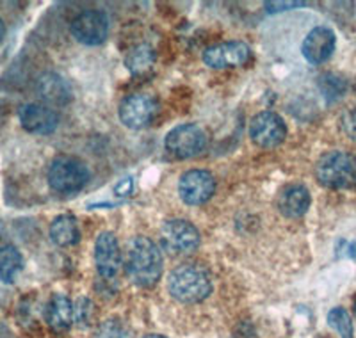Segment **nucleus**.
<instances>
[{"label": "nucleus", "mask_w": 356, "mask_h": 338, "mask_svg": "<svg viewBox=\"0 0 356 338\" xmlns=\"http://www.w3.org/2000/svg\"><path fill=\"white\" fill-rule=\"evenodd\" d=\"M125 271L130 282L150 289L157 285L162 274V253L159 246L145 235L129 241L125 250Z\"/></svg>", "instance_id": "1"}, {"label": "nucleus", "mask_w": 356, "mask_h": 338, "mask_svg": "<svg viewBox=\"0 0 356 338\" xmlns=\"http://www.w3.org/2000/svg\"><path fill=\"white\" fill-rule=\"evenodd\" d=\"M168 290L180 303H200L212 292L211 274L200 264H182L170 273Z\"/></svg>", "instance_id": "2"}, {"label": "nucleus", "mask_w": 356, "mask_h": 338, "mask_svg": "<svg viewBox=\"0 0 356 338\" xmlns=\"http://www.w3.org/2000/svg\"><path fill=\"white\" fill-rule=\"evenodd\" d=\"M316 177L328 189L356 187V157L348 152H328L317 161Z\"/></svg>", "instance_id": "3"}, {"label": "nucleus", "mask_w": 356, "mask_h": 338, "mask_svg": "<svg viewBox=\"0 0 356 338\" xmlns=\"http://www.w3.org/2000/svg\"><path fill=\"white\" fill-rule=\"evenodd\" d=\"M89 180V169L82 161L70 155H61L49 168V184L56 193L73 194L84 189Z\"/></svg>", "instance_id": "4"}, {"label": "nucleus", "mask_w": 356, "mask_h": 338, "mask_svg": "<svg viewBox=\"0 0 356 338\" xmlns=\"http://www.w3.org/2000/svg\"><path fill=\"white\" fill-rule=\"evenodd\" d=\"M209 146L207 132L195 123L175 127L166 136V150L177 159L198 157Z\"/></svg>", "instance_id": "5"}, {"label": "nucleus", "mask_w": 356, "mask_h": 338, "mask_svg": "<svg viewBox=\"0 0 356 338\" xmlns=\"http://www.w3.org/2000/svg\"><path fill=\"white\" fill-rule=\"evenodd\" d=\"M161 244L171 255H189L198 250L200 234L186 219H171L162 225Z\"/></svg>", "instance_id": "6"}, {"label": "nucleus", "mask_w": 356, "mask_h": 338, "mask_svg": "<svg viewBox=\"0 0 356 338\" xmlns=\"http://www.w3.org/2000/svg\"><path fill=\"white\" fill-rule=\"evenodd\" d=\"M159 113L157 98L148 93H136L127 97L120 105V120L127 129L139 130L148 127Z\"/></svg>", "instance_id": "7"}, {"label": "nucleus", "mask_w": 356, "mask_h": 338, "mask_svg": "<svg viewBox=\"0 0 356 338\" xmlns=\"http://www.w3.org/2000/svg\"><path fill=\"white\" fill-rule=\"evenodd\" d=\"M216 191V180L205 169L186 171L178 182V194L186 205H203L212 198Z\"/></svg>", "instance_id": "8"}, {"label": "nucleus", "mask_w": 356, "mask_h": 338, "mask_svg": "<svg viewBox=\"0 0 356 338\" xmlns=\"http://www.w3.org/2000/svg\"><path fill=\"white\" fill-rule=\"evenodd\" d=\"M250 136L255 145L262 146V148H275L285 141L287 125L276 113L264 111L251 120Z\"/></svg>", "instance_id": "9"}, {"label": "nucleus", "mask_w": 356, "mask_h": 338, "mask_svg": "<svg viewBox=\"0 0 356 338\" xmlns=\"http://www.w3.org/2000/svg\"><path fill=\"white\" fill-rule=\"evenodd\" d=\"M95 264L98 276L106 282H113L122 267V251L113 232H102L95 244Z\"/></svg>", "instance_id": "10"}, {"label": "nucleus", "mask_w": 356, "mask_h": 338, "mask_svg": "<svg viewBox=\"0 0 356 338\" xmlns=\"http://www.w3.org/2000/svg\"><path fill=\"white\" fill-rule=\"evenodd\" d=\"M107 33H109V24L102 11H84L72 22L73 38L88 47H97L104 43Z\"/></svg>", "instance_id": "11"}, {"label": "nucleus", "mask_w": 356, "mask_h": 338, "mask_svg": "<svg viewBox=\"0 0 356 338\" xmlns=\"http://www.w3.org/2000/svg\"><path fill=\"white\" fill-rule=\"evenodd\" d=\"M250 47L244 41H227L219 43L203 52V63L211 68H237L250 61Z\"/></svg>", "instance_id": "12"}, {"label": "nucleus", "mask_w": 356, "mask_h": 338, "mask_svg": "<svg viewBox=\"0 0 356 338\" xmlns=\"http://www.w3.org/2000/svg\"><path fill=\"white\" fill-rule=\"evenodd\" d=\"M337 38L330 27L312 29L310 33L305 38L303 45H301V52L303 57L312 63V65H321L324 61H328L332 57L333 50H335Z\"/></svg>", "instance_id": "13"}, {"label": "nucleus", "mask_w": 356, "mask_h": 338, "mask_svg": "<svg viewBox=\"0 0 356 338\" xmlns=\"http://www.w3.org/2000/svg\"><path fill=\"white\" fill-rule=\"evenodd\" d=\"M20 123L31 134H52L59 125L56 111L40 104H25L18 109Z\"/></svg>", "instance_id": "14"}, {"label": "nucleus", "mask_w": 356, "mask_h": 338, "mask_svg": "<svg viewBox=\"0 0 356 338\" xmlns=\"http://www.w3.org/2000/svg\"><path fill=\"white\" fill-rule=\"evenodd\" d=\"M312 198L310 193L301 184H292V186L285 187L278 196V209L284 214L285 218L298 219L303 218L307 210L310 209Z\"/></svg>", "instance_id": "15"}, {"label": "nucleus", "mask_w": 356, "mask_h": 338, "mask_svg": "<svg viewBox=\"0 0 356 338\" xmlns=\"http://www.w3.org/2000/svg\"><path fill=\"white\" fill-rule=\"evenodd\" d=\"M44 319L56 333H63L72 328L73 319H75V308L65 294H54L44 310Z\"/></svg>", "instance_id": "16"}, {"label": "nucleus", "mask_w": 356, "mask_h": 338, "mask_svg": "<svg viewBox=\"0 0 356 338\" xmlns=\"http://www.w3.org/2000/svg\"><path fill=\"white\" fill-rule=\"evenodd\" d=\"M38 93L43 100L50 102V104L63 105L70 102L72 98V91L65 79H61L56 73H47L38 81Z\"/></svg>", "instance_id": "17"}, {"label": "nucleus", "mask_w": 356, "mask_h": 338, "mask_svg": "<svg viewBox=\"0 0 356 338\" xmlns=\"http://www.w3.org/2000/svg\"><path fill=\"white\" fill-rule=\"evenodd\" d=\"M50 239L54 244L66 248V246L77 244L81 239V232H79V225L75 218L72 216H59L50 225Z\"/></svg>", "instance_id": "18"}, {"label": "nucleus", "mask_w": 356, "mask_h": 338, "mask_svg": "<svg viewBox=\"0 0 356 338\" xmlns=\"http://www.w3.org/2000/svg\"><path fill=\"white\" fill-rule=\"evenodd\" d=\"M24 267V258L15 246L0 248V280L13 283Z\"/></svg>", "instance_id": "19"}, {"label": "nucleus", "mask_w": 356, "mask_h": 338, "mask_svg": "<svg viewBox=\"0 0 356 338\" xmlns=\"http://www.w3.org/2000/svg\"><path fill=\"white\" fill-rule=\"evenodd\" d=\"M155 63V52L150 45H138L136 49H132L129 52V56L125 57V66L134 73V75H141L146 73L148 70L154 66Z\"/></svg>", "instance_id": "20"}, {"label": "nucleus", "mask_w": 356, "mask_h": 338, "mask_svg": "<svg viewBox=\"0 0 356 338\" xmlns=\"http://www.w3.org/2000/svg\"><path fill=\"white\" fill-rule=\"evenodd\" d=\"M319 88L326 100L335 102L339 100V98L344 97L348 84H346V81L342 77L335 75V73H324L319 79Z\"/></svg>", "instance_id": "21"}, {"label": "nucleus", "mask_w": 356, "mask_h": 338, "mask_svg": "<svg viewBox=\"0 0 356 338\" xmlns=\"http://www.w3.org/2000/svg\"><path fill=\"white\" fill-rule=\"evenodd\" d=\"M93 338H132V330L120 319H107L97 328Z\"/></svg>", "instance_id": "22"}, {"label": "nucleus", "mask_w": 356, "mask_h": 338, "mask_svg": "<svg viewBox=\"0 0 356 338\" xmlns=\"http://www.w3.org/2000/svg\"><path fill=\"white\" fill-rule=\"evenodd\" d=\"M328 324L340 335V338H353V335H355L351 315L348 314V310L340 308V306L333 308L328 314Z\"/></svg>", "instance_id": "23"}, {"label": "nucleus", "mask_w": 356, "mask_h": 338, "mask_svg": "<svg viewBox=\"0 0 356 338\" xmlns=\"http://www.w3.org/2000/svg\"><path fill=\"white\" fill-rule=\"evenodd\" d=\"M95 317V306L93 301H89L88 298L79 299L77 308H75V319L81 326H89L93 322Z\"/></svg>", "instance_id": "24"}, {"label": "nucleus", "mask_w": 356, "mask_h": 338, "mask_svg": "<svg viewBox=\"0 0 356 338\" xmlns=\"http://www.w3.org/2000/svg\"><path fill=\"white\" fill-rule=\"evenodd\" d=\"M267 8V11L269 13H280V11H287V9H294V8H303L305 2H278V0H275V2H266L264 4Z\"/></svg>", "instance_id": "25"}, {"label": "nucleus", "mask_w": 356, "mask_h": 338, "mask_svg": "<svg viewBox=\"0 0 356 338\" xmlns=\"http://www.w3.org/2000/svg\"><path fill=\"white\" fill-rule=\"evenodd\" d=\"M114 193H116V196H120V198L132 196V193H134V178L132 177H127V178H123L122 182H118V186L114 187Z\"/></svg>", "instance_id": "26"}, {"label": "nucleus", "mask_w": 356, "mask_h": 338, "mask_svg": "<svg viewBox=\"0 0 356 338\" xmlns=\"http://www.w3.org/2000/svg\"><path fill=\"white\" fill-rule=\"evenodd\" d=\"M344 130L353 139H356V111H353V113L344 116Z\"/></svg>", "instance_id": "27"}, {"label": "nucleus", "mask_w": 356, "mask_h": 338, "mask_svg": "<svg viewBox=\"0 0 356 338\" xmlns=\"http://www.w3.org/2000/svg\"><path fill=\"white\" fill-rule=\"evenodd\" d=\"M348 255L353 258V260H356V241L348 246Z\"/></svg>", "instance_id": "28"}, {"label": "nucleus", "mask_w": 356, "mask_h": 338, "mask_svg": "<svg viewBox=\"0 0 356 338\" xmlns=\"http://www.w3.org/2000/svg\"><path fill=\"white\" fill-rule=\"evenodd\" d=\"M4 33H6L4 22H2V18H0V41H2V38H4Z\"/></svg>", "instance_id": "29"}, {"label": "nucleus", "mask_w": 356, "mask_h": 338, "mask_svg": "<svg viewBox=\"0 0 356 338\" xmlns=\"http://www.w3.org/2000/svg\"><path fill=\"white\" fill-rule=\"evenodd\" d=\"M143 338H166V337H162V335H146V337Z\"/></svg>", "instance_id": "30"}, {"label": "nucleus", "mask_w": 356, "mask_h": 338, "mask_svg": "<svg viewBox=\"0 0 356 338\" xmlns=\"http://www.w3.org/2000/svg\"><path fill=\"white\" fill-rule=\"evenodd\" d=\"M355 308H356V305H355Z\"/></svg>", "instance_id": "31"}, {"label": "nucleus", "mask_w": 356, "mask_h": 338, "mask_svg": "<svg viewBox=\"0 0 356 338\" xmlns=\"http://www.w3.org/2000/svg\"><path fill=\"white\" fill-rule=\"evenodd\" d=\"M355 89H356V88H355Z\"/></svg>", "instance_id": "32"}]
</instances>
